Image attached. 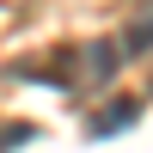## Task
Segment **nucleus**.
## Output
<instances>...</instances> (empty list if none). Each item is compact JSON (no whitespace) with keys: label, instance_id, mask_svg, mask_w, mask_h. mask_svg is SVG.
I'll list each match as a JSON object with an SVG mask.
<instances>
[{"label":"nucleus","instance_id":"f257e3e1","mask_svg":"<svg viewBox=\"0 0 153 153\" xmlns=\"http://www.w3.org/2000/svg\"><path fill=\"white\" fill-rule=\"evenodd\" d=\"M129 117H141V98H123V104L98 110V117H92V135H110V129H123Z\"/></svg>","mask_w":153,"mask_h":153}]
</instances>
